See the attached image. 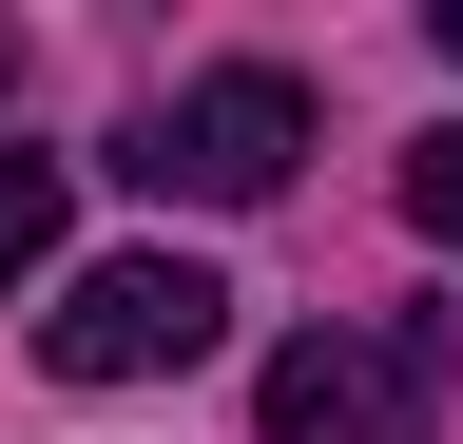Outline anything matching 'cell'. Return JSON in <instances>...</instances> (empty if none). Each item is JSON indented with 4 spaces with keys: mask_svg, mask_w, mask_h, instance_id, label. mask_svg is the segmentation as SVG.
Segmentation results:
<instances>
[{
    "mask_svg": "<svg viewBox=\"0 0 463 444\" xmlns=\"http://www.w3.org/2000/svg\"><path fill=\"white\" fill-rule=\"evenodd\" d=\"M425 39H444V59H463V0H444V20H425Z\"/></svg>",
    "mask_w": 463,
    "mask_h": 444,
    "instance_id": "52a82bcc",
    "label": "cell"
},
{
    "mask_svg": "<svg viewBox=\"0 0 463 444\" xmlns=\"http://www.w3.org/2000/svg\"><path fill=\"white\" fill-rule=\"evenodd\" d=\"M39 251H58V155H20V136H0V290H20Z\"/></svg>",
    "mask_w": 463,
    "mask_h": 444,
    "instance_id": "277c9868",
    "label": "cell"
},
{
    "mask_svg": "<svg viewBox=\"0 0 463 444\" xmlns=\"http://www.w3.org/2000/svg\"><path fill=\"white\" fill-rule=\"evenodd\" d=\"M405 232L463 251V136H405Z\"/></svg>",
    "mask_w": 463,
    "mask_h": 444,
    "instance_id": "5b68a950",
    "label": "cell"
},
{
    "mask_svg": "<svg viewBox=\"0 0 463 444\" xmlns=\"http://www.w3.org/2000/svg\"><path fill=\"white\" fill-rule=\"evenodd\" d=\"M289 155H309V78H289V59H213V78H174L155 117L116 136V175H136V194H194V213H270Z\"/></svg>",
    "mask_w": 463,
    "mask_h": 444,
    "instance_id": "7a4b0ae2",
    "label": "cell"
},
{
    "mask_svg": "<svg viewBox=\"0 0 463 444\" xmlns=\"http://www.w3.org/2000/svg\"><path fill=\"white\" fill-rule=\"evenodd\" d=\"M0 136H20V20H0Z\"/></svg>",
    "mask_w": 463,
    "mask_h": 444,
    "instance_id": "8992f818",
    "label": "cell"
},
{
    "mask_svg": "<svg viewBox=\"0 0 463 444\" xmlns=\"http://www.w3.org/2000/svg\"><path fill=\"white\" fill-rule=\"evenodd\" d=\"M39 348L78 367V386H155V367H213L232 348V290H213L194 251H97L78 290L39 309Z\"/></svg>",
    "mask_w": 463,
    "mask_h": 444,
    "instance_id": "3957f363",
    "label": "cell"
},
{
    "mask_svg": "<svg viewBox=\"0 0 463 444\" xmlns=\"http://www.w3.org/2000/svg\"><path fill=\"white\" fill-rule=\"evenodd\" d=\"M444 386H463V309H386V328H289L251 425L270 444H444Z\"/></svg>",
    "mask_w": 463,
    "mask_h": 444,
    "instance_id": "6da1fadb",
    "label": "cell"
}]
</instances>
